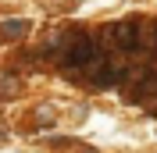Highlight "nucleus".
I'll list each match as a JSON object with an SVG mask.
<instances>
[{
	"mask_svg": "<svg viewBox=\"0 0 157 153\" xmlns=\"http://www.w3.org/2000/svg\"><path fill=\"white\" fill-rule=\"evenodd\" d=\"M61 43H64V50H61V64L64 68H89L93 57L100 54L97 39L89 36V32H68Z\"/></svg>",
	"mask_w": 157,
	"mask_h": 153,
	"instance_id": "1",
	"label": "nucleus"
},
{
	"mask_svg": "<svg viewBox=\"0 0 157 153\" xmlns=\"http://www.w3.org/2000/svg\"><path fill=\"white\" fill-rule=\"evenodd\" d=\"M18 89V78L14 75H0V93H14Z\"/></svg>",
	"mask_w": 157,
	"mask_h": 153,
	"instance_id": "3",
	"label": "nucleus"
},
{
	"mask_svg": "<svg viewBox=\"0 0 157 153\" xmlns=\"http://www.w3.org/2000/svg\"><path fill=\"white\" fill-rule=\"evenodd\" d=\"M25 29H29L25 21H4V25H0V32H4V36H25Z\"/></svg>",
	"mask_w": 157,
	"mask_h": 153,
	"instance_id": "2",
	"label": "nucleus"
}]
</instances>
